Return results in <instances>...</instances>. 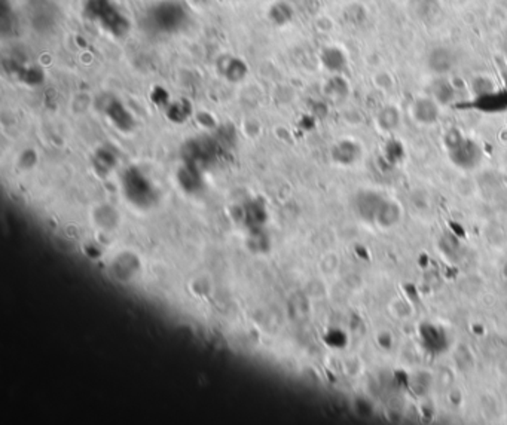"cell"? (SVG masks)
<instances>
[{
  "mask_svg": "<svg viewBox=\"0 0 507 425\" xmlns=\"http://www.w3.org/2000/svg\"><path fill=\"white\" fill-rule=\"evenodd\" d=\"M445 140H446V144H448L451 160L457 167L468 169L479 164L480 158H482V151L475 141L463 139L460 136V132H455V131L452 132V134L450 132Z\"/></svg>",
  "mask_w": 507,
  "mask_h": 425,
  "instance_id": "obj_1",
  "label": "cell"
},
{
  "mask_svg": "<svg viewBox=\"0 0 507 425\" xmlns=\"http://www.w3.org/2000/svg\"><path fill=\"white\" fill-rule=\"evenodd\" d=\"M455 63H457V55L454 54L452 50H450V48H446V46L433 48L427 57L429 69L433 73H436V75H440V76L446 75V73H450L454 69Z\"/></svg>",
  "mask_w": 507,
  "mask_h": 425,
  "instance_id": "obj_2",
  "label": "cell"
},
{
  "mask_svg": "<svg viewBox=\"0 0 507 425\" xmlns=\"http://www.w3.org/2000/svg\"><path fill=\"white\" fill-rule=\"evenodd\" d=\"M482 112H501L507 109V91H488L476 97L470 104Z\"/></svg>",
  "mask_w": 507,
  "mask_h": 425,
  "instance_id": "obj_3",
  "label": "cell"
},
{
  "mask_svg": "<svg viewBox=\"0 0 507 425\" xmlns=\"http://www.w3.org/2000/svg\"><path fill=\"white\" fill-rule=\"evenodd\" d=\"M412 113L419 124H424V125L434 124L439 118L438 102L434 99L433 100L431 99H419L414 103Z\"/></svg>",
  "mask_w": 507,
  "mask_h": 425,
  "instance_id": "obj_4",
  "label": "cell"
},
{
  "mask_svg": "<svg viewBox=\"0 0 507 425\" xmlns=\"http://www.w3.org/2000/svg\"><path fill=\"white\" fill-rule=\"evenodd\" d=\"M382 202H384V198L377 195V193L365 192V193H361L357 200V210H359L360 216L366 218V221L375 222V217L381 209Z\"/></svg>",
  "mask_w": 507,
  "mask_h": 425,
  "instance_id": "obj_5",
  "label": "cell"
},
{
  "mask_svg": "<svg viewBox=\"0 0 507 425\" xmlns=\"http://www.w3.org/2000/svg\"><path fill=\"white\" fill-rule=\"evenodd\" d=\"M401 214H402V211H401L399 205L393 201L384 200L381 209L375 217V221L384 228H390L401 221Z\"/></svg>",
  "mask_w": 507,
  "mask_h": 425,
  "instance_id": "obj_6",
  "label": "cell"
},
{
  "mask_svg": "<svg viewBox=\"0 0 507 425\" xmlns=\"http://www.w3.org/2000/svg\"><path fill=\"white\" fill-rule=\"evenodd\" d=\"M421 336L422 341H424V344L429 347V349L436 351V353L438 351H442L446 344L443 333H440L438 329H434L431 326H426L424 329L421 330Z\"/></svg>",
  "mask_w": 507,
  "mask_h": 425,
  "instance_id": "obj_7",
  "label": "cell"
},
{
  "mask_svg": "<svg viewBox=\"0 0 507 425\" xmlns=\"http://www.w3.org/2000/svg\"><path fill=\"white\" fill-rule=\"evenodd\" d=\"M399 113L394 107H385L378 116V123L384 130H394L399 124Z\"/></svg>",
  "mask_w": 507,
  "mask_h": 425,
  "instance_id": "obj_8",
  "label": "cell"
},
{
  "mask_svg": "<svg viewBox=\"0 0 507 425\" xmlns=\"http://www.w3.org/2000/svg\"><path fill=\"white\" fill-rule=\"evenodd\" d=\"M433 94H434V100L436 102H450L452 97H454V90L451 85L440 79L436 83H434V88H433Z\"/></svg>",
  "mask_w": 507,
  "mask_h": 425,
  "instance_id": "obj_9",
  "label": "cell"
},
{
  "mask_svg": "<svg viewBox=\"0 0 507 425\" xmlns=\"http://www.w3.org/2000/svg\"><path fill=\"white\" fill-rule=\"evenodd\" d=\"M356 156H357V149L353 143H342L340 144V148H338V155H336L338 161L348 164L353 162L356 160Z\"/></svg>",
  "mask_w": 507,
  "mask_h": 425,
  "instance_id": "obj_10",
  "label": "cell"
},
{
  "mask_svg": "<svg viewBox=\"0 0 507 425\" xmlns=\"http://www.w3.org/2000/svg\"><path fill=\"white\" fill-rule=\"evenodd\" d=\"M354 407H356V412L363 418H369L372 414H373V406L372 403L369 402V400L366 398H357L356 403H354Z\"/></svg>",
  "mask_w": 507,
  "mask_h": 425,
  "instance_id": "obj_11",
  "label": "cell"
}]
</instances>
